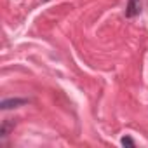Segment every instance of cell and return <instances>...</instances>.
Returning a JSON list of instances; mask_svg holds the SVG:
<instances>
[{"label":"cell","mask_w":148,"mask_h":148,"mask_svg":"<svg viewBox=\"0 0 148 148\" xmlns=\"http://www.w3.org/2000/svg\"><path fill=\"white\" fill-rule=\"evenodd\" d=\"M141 0H127V7H125V16L127 18H134L141 12Z\"/></svg>","instance_id":"6da1fadb"},{"label":"cell","mask_w":148,"mask_h":148,"mask_svg":"<svg viewBox=\"0 0 148 148\" xmlns=\"http://www.w3.org/2000/svg\"><path fill=\"white\" fill-rule=\"evenodd\" d=\"M26 103H30V101L25 99V98H12V99H4L2 103H0V108H2V110H11V108L23 106V105H26Z\"/></svg>","instance_id":"7a4b0ae2"},{"label":"cell","mask_w":148,"mask_h":148,"mask_svg":"<svg viewBox=\"0 0 148 148\" xmlns=\"http://www.w3.org/2000/svg\"><path fill=\"white\" fill-rule=\"evenodd\" d=\"M14 127V124L12 122H9V120H4V124H2V127H0V134L2 136H7L9 134V131Z\"/></svg>","instance_id":"3957f363"},{"label":"cell","mask_w":148,"mask_h":148,"mask_svg":"<svg viewBox=\"0 0 148 148\" xmlns=\"http://www.w3.org/2000/svg\"><path fill=\"white\" fill-rule=\"evenodd\" d=\"M120 143H122V146H134V141H132V138H129V136H124L122 139H120Z\"/></svg>","instance_id":"277c9868"}]
</instances>
